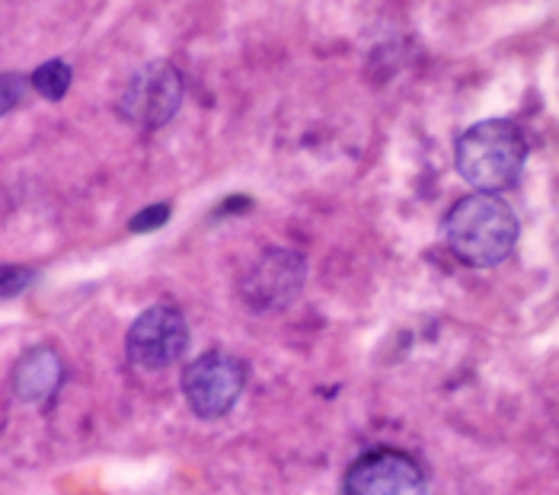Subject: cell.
Wrapping results in <instances>:
<instances>
[{
	"mask_svg": "<svg viewBox=\"0 0 559 495\" xmlns=\"http://www.w3.org/2000/svg\"><path fill=\"white\" fill-rule=\"evenodd\" d=\"M518 224L515 211L499 196H464L444 214L448 249L474 269H496L515 252Z\"/></svg>",
	"mask_w": 559,
	"mask_h": 495,
	"instance_id": "cell-1",
	"label": "cell"
},
{
	"mask_svg": "<svg viewBox=\"0 0 559 495\" xmlns=\"http://www.w3.org/2000/svg\"><path fill=\"white\" fill-rule=\"evenodd\" d=\"M454 164L464 182L483 196L512 189L527 164V138L509 119H483L471 125L454 144Z\"/></svg>",
	"mask_w": 559,
	"mask_h": 495,
	"instance_id": "cell-2",
	"label": "cell"
},
{
	"mask_svg": "<svg viewBox=\"0 0 559 495\" xmlns=\"http://www.w3.org/2000/svg\"><path fill=\"white\" fill-rule=\"evenodd\" d=\"M182 99H186L182 74L170 61H147L126 81L119 99H116V113L122 122L134 125V128L157 131L176 119Z\"/></svg>",
	"mask_w": 559,
	"mask_h": 495,
	"instance_id": "cell-3",
	"label": "cell"
},
{
	"mask_svg": "<svg viewBox=\"0 0 559 495\" xmlns=\"http://www.w3.org/2000/svg\"><path fill=\"white\" fill-rule=\"evenodd\" d=\"M179 387L199 419H224L247 390V365L230 352L212 349L182 368Z\"/></svg>",
	"mask_w": 559,
	"mask_h": 495,
	"instance_id": "cell-4",
	"label": "cell"
},
{
	"mask_svg": "<svg viewBox=\"0 0 559 495\" xmlns=\"http://www.w3.org/2000/svg\"><path fill=\"white\" fill-rule=\"evenodd\" d=\"M304 282H307L304 252L292 247H269L247 269V275L240 282V294L250 310L272 314V310L292 307L304 291Z\"/></svg>",
	"mask_w": 559,
	"mask_h": 495,
	"instance_id": "cell-5",
	"label": "cell"
},
{
	"mask_svg": "<svg viewBox=\"0 0 559 495\" xmlns=\"http://www.w3.org/2000/svg\"><path fill=\"white\" fill-rule=\"evenodd\" d=\"M131 365L144 372H167L189 349V323L182 310L170 304H154L138 314L126 335Z\"/></svg>",
	"mask_w": 559,
	"mask_h": 495,
	"instance_id": "cell-6",
	"label": "cell"
},
{
	"mask_svg": "<svg viewBox=\"0 0 559 495\" xmlns=\"http://www.w3.org/2000/svg\"><path fill=\"white\" fill-rule=\"evenodd\" d=\"M340 495H429V480L413 455L374 448L345 470Z\"/></svg>",
	"mask_w": 559,
	"mask_h": 495,
	"instance_id": "cell-7",
	"label": "cell"
},
{
	"mask_svg": "<svg viewBox=\"0 0 559 495\" xmlns=\"http://www.w3.org/2000/svg\"><path fill=\"white\" fill-rule=\"evenodd\" d=\"M64 384V358L55 345H33L26 349L13 372H10V387L20 403H48Z\"/></svg>",
	"mask_w": 559,
	"mask_h": 495,
	"instance_id": "cell-8",
	"label": "cell"
},
{
	"mask_svg": "<svg viewBox=\"0 0 559 495\" xmlns=\"http://www.w3.org/2000/svg\"><path fill=\"white\" fill-rule=\"evenodd\" d=\"M71 81H74V71H71V64H64V61H45L39 64L36 71H33V78H29V86L48 99V103H58V99H64L68 96V90H71Z\"/></svg>",
	"mask_w": 559,
	"mask_h": 495,
	"instance_id": "cell-9",
	"label": "cell"
},
{
	"mask_svg": "<svg viewBox=\"0 0 559 495\" xmlns=\"http://www.w3.org/2000/svg\"><path fill=\"white\" fill-rule=\"evenodd\" d=\"M36 282V269L29 266H16V262H0V300H13L23 291L33 288Z\"/></svg>",
	"mask_w": 559,
	"mask_h": 495,
	"instance_id": "cell-10",
	"label": "cell"
},
{
	"mask_svg": "<svg viewBox=\"0 0 559 495\" xmlns=\"http://www.w3.org/2000/svg\"><path fill=\"white\" fill-rule=\"evenodd\" d=\"M167 221H170V205L167 202H157V205L141 208L129 221V231L131 234H151V231L164 227Z\"/></svg>",
	"mask_w": 559,
	"mask_h": 495,
	"instance_id": "cell-11",
	"label": "cell"
},
{
	"mask_svg": "<svg viewBox=\"0 0 559 495\" xmlns=\"http://www.w3.org/2000/svg\"><path fill=\"white\" fill-rule=\"evenodd\" d=\"M26 78H20V74H0V116H7V113H13L20 103H23V96H26Z\"/></svg>",
	"mask_w": 559,
	"mask_h": 495,
	"instance_id": "cell-12",
	"label": "cell"
}]
</instances>
